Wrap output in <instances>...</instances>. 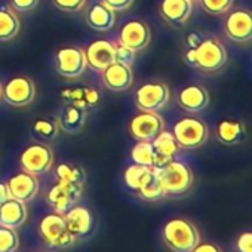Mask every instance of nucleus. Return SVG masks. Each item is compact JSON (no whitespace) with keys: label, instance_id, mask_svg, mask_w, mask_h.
<instances>
[{"label":"nucleus","instance_id":"34","mask_svg":"<svg viewBox=\"0 0 252 252\" xmlns=\"http://www.w3.org/2000/svg\"><path fill=\"white\" fill-rule=\"evenodd\" d=\"M114 61L125 65H132V63L135 61V51L120 43L114 45Z\"/></svg>","mask_w":252,"mask_h":252},{"label":"nucleus","instance_id":"18","mask_svg":"<svg viewBox=\"0 0 252 252\" xmlns=\"http://www.w3.org/2000/svg\"><path fill=\"white\" fill-rule=\"evenodd\" d=\"M88 65L95 71H102L114 63V45L108 40H95L85 51Z\"/></svg>","mask_w":252,"mask_h":252},{"label":"nucleus","instance_id":"1","mask_svg":"<svg viewBox=\"0 0 252 252\" xmlns=\"http://www.w3.org/2000/svg\"><path fill=\"white\" fill-rule=\"evenodd\" d=\"M184 60L190 67H196L206 73L218 71L227 61L224 45L215 37H205L196 49H187Z\"/></svg>","mask_w":252,"mask_h":252},{"label":"nucleus","instance_id":"22","mask_svg":"<svg viewBox=\"0 0 252 252\" xmlns=\"http://www.w3.org/2000/svg\"><path fill=\"white\" fill-rule=\"evenodd\" d=\"M248 137L246 126L243 122L224 119L217 125V138L224 146H239Z\"/></svg>","mask_w":252,"mask_h":252},{"label":"nucleus","instance_id":"43","mask_svg":"<svg viewBox=\"0 0 252 252\" xmlns=\"http://www.w3.org/2000/svg\"><path fill=\"white\" fill-rule=\"evenodd\" d=\"M30 252H39V251H30Z\"/></svg>","mask_w":252,"mask_h":252},{"label":"nucleus","instance_id":"16","mask_svg":"<svg viewBox=\"0 0 252 252\" xmlns=\"http://www.w3.org/2000/svg\"><path fill=\"white\" fill-rule=\"evenodd\" d=\"M63 215H64L65 225L68 231L74 236V239L83 237L91 233L92 225H94V217H92V212L86 206L74 205L68 211H65Z\"/></svg>","mask_w":252,"mask_h":252},{"label":"nucleus","instance_id":"15","mask_svg":"<svg viewBox=\"0 0 252 252\" xmlns=\"http://www.w3.org/2000/svg\"><path fill=\"white\" fill-rule=\"evenodd\" d=\"M102 83L107 89L113 92H123L128 91L132 86L134 74L131 65H125L120 63H111L101 71Z\"/></svg>","mask_w":252,"mask_h":252},{"label":"nucleus","instance_id":"24","mask_svg":"<svg viewBox=\"0 0 252 252\" xmlns=\"http://www.w3.org/2000/svg\"><path fill=\"white\" fill-rule=\"evenodd\" d=\"M26 220H27L26 203L9 197L6 202L0 205V225L17 230L26 222Z\"/></svg>","mask_w":252,"mask_h":252},{"label":"nucleus","instance_id":"12","mask_svg":"<svg viewBox=\"0 0 252 252\" xmlns=\"http://www.w3.org/2000/svg\"><path fill=\"white\" fill-rule=\"evenodd\" d=\"M150 37H152L150 27L146 21L131 20L120 29L119 43L138 52V51H143L149 46Z\"/></svg>","mask_w":252,"mask_h":252},{"label":"nucleus","instance_id":"36","mask_svg":"<svg viewBox=\"0 0 252 252\" xmlns=\"http://www.w3.org/2000/svg\"><path fill=\"white\" fill-rule=\"evenodd\" d=\"M11 3L15 11L29 12V11H33L39 5V0H11Z\"/></svg>","mask_w":252,"mask_h":252},{"label":"nucleus","instance_id":"28","mask_svg":"<svg viewBox=\"0 0 252 252\" xmlns=\"http://www.w3.org/2000/svg\"><path fill=\"white\" fill-rule=\"evenodd\" d=\"M58 123L49 119H36L32 125V135L39 143H49L58 135Z\"/></svg>","mask_w":252,"mask_h":252},{"label":"nucleus","instance_id":"25","mask_svg":"<svg viewBox=\"0 0 252 252\" xmlns=\"http://www.w3.org/2000/svg\"><path fill=\"white\" fill-rule=\"evenodd\" d=\"M86 122V110L77 105L67 104L58 116V128L65 134L73 135L80 132Z\"/></svg>","mask_w":252,"mask_h":252},{"label":"nucleus","instance_id":"33","mask_svg":"<svg viewBox=\"0 0 252 252\" xmlns=\"http://www.w3.org/2000/svg\"><path fill=\"white\" fill-rule=\"evenodd\" d=\"M200 5L211 15H222L230 11L233 0H200Z\"/></svg>","mask_w":252,"mask_h":252},{"label":"nucleus","instance_id":"4","mask_svg":"<svg viewBox=\"0 0 252 252\" xmlns=\"http://www.w3.org/2000/svg\"><path fill=\"white\" fill-rule=\"evenodd\" d=\"M39 234L48 248L57 251L71 248L76 240L65 225L64 215L60 212H51L42 218L39 222Z\"/></svg>","mask_w":252,"mask_h":252},{"label":"nucleus","instance_id":"2","mask_svg":"<svg viewBox=\"0 0 252 252\" xmlns=\"http://www.w3.org/2000/svg\"><path fill=\"white\" fill-rule=\"evenodd\" d=\"M162 239L174 252H191L200 242V234L191 221L177 217L165 222L162 227Z\"/></svg>","mask_w":252,"mask_h":252},{"label":"nucleus","instance_id":"27","mask_svg":"<svg viewBox=\"0 0 252 252\" xmlns=\"http://www.w3.org/2000/svg\"><path fill=\"white\" fill-rule=\"evenodd\" d=\"M21 23L14 11L6 6L0 8V42H9L20 33Z\"/></svg>","mask_w":252,"mask_h":252},{"label":"nucleus","instance_id":"39","mask_svg":"<svg viewBox=\"0 0 252 252\" xmlns=\"http://www.w3.org/2000/svg\"><path fill=\"white\" fill-rule=\"evenodd\" d=\"M203 39L205 37L199 32H190L187 34V37H186V46H187V49H196Z\"/></svg>","mask_w":252,"mask_h":252},{"label":"nucleus","instance_id":"40","mask_svg":"<svg viewBox=\"0 0 252 252\" xmlns=\"http://www.w3.org/2000/svg\"><path fill=\"white\" fill-rule=\"evenodd\" d=\"M191 252H222V251L217 245H214V243H209V242L200 243L199 242Z\"/></svg>","mask_w":252,"mask_h":252},{"label":"nucleus","instance_id":"30","mask_svg":"<svg viewBox=\"0 0 252 252\" xmlns=\"http://www.w3.org/2000/svg\"><path fill=\"white\" fill-rule=\"evenodd\" d=\"M138 197L144 202H158V200H162L166 193H165V189L156 174V171L153 169V175L150 177V180L137 191Z\"/></svg>","mask_w":252,"mask_h":252},{"label":"nucleus","instance_id":"9","mask_svg":"<svg viewBox=\"0 0 252 252\" xmlns=\"http://www.w3.org/2000/svg\"><path fill=\"white\" fill-rule=\"evenodd\" d=\"M165 129V120L156 111H141L129 122V132L137 141H152Z\"/></svg>","mask_w":252,"mask_h":252},{"label":"nucleus","instance_id":"29","mask_svg":"<svg viewBox=\"0 0 252 252\" xmlns=\"http://www.w3.org/2000/svg\"><path fill=\"white\" fill-rule=\"evenodd\" d=\"M55 177H57L58 181L71 183V184H80V186H83L85 178H86L85 171L80 166L68 163V162H61L60 165H57Z\"/></svg>","mask_w":252,"mask_h":252},{"label":"nucleus","instance_id":"3","mask_svg":"<svg viewBox=\"0 0 252 252\" xmlns=\"http://www.w3.org/2000/svg\"><path fill=\"white\" fill-rule=\"evenodd\" d=\"M165 189L166 196H183L186 194L193 183H194V175L190 166L184 162L178 160H171L165 163L160 168H153Z\"/></svg>","mask_w":252,"mask_h":252},{"label":"nucleus","instance_id":"35","mask_svg":"<svg viewBox=\"0 0 252 252\" xmlns=\"http://www.w3.org/2000/svg\"><path fill=\"white\" fill-rule=\"evenodd\" d=\"M54 5L67 14H77L83 9L86 0H52Z\"/></svg>","mask_w":252,"mask_h":252},{"label":"nucleus","instance_id":"7","mask_svg":"<svg viewBox=\"0 0 252 252\" xmlns=\"http://www.w3.org/2000/svg\"><path fill=\"white\" fill-rule=\"evenodd\" d=\"M171 96L169 88L162 82H152L141 85L135 92V105L141 111L159 113L168 104Z\"/></svg>","mask_w":252,"mask_h":252},{"label":"nucleus","instance_id":"14","mask_svg":"<svg viewBox=\"0 0 252 252\" xmlns=\"http://www.w3.org/2000/svg\"><path fill=\"white\" fill-rule=\"evenodd\" d=\"M6 187H8L11 199L27 203L36 197V194L39 191V181H37L36 175L23 171V172L12 175L8 180Z\"/></svg>","mask_w":252,"mask_h":252},{"label":"nucleus","instance_id":"8","mask_svg":"<svg viewBox=\"0 0 252 252\" xmlns=\"http://www.w3.org/2000/svg\"><path fill=\"white\" fill-rule=\"evenodd\" d=\"M55 67L61 77L70 80L77 79L85 73L88 67L86 54L80 48H61L55 54Z\"/></svg>","mask_w":252,"mask_h":252},{"label":"nucleus","instance_id":"23","mask_svg":"<svg viewBox=\"0 0 252 252\" xmlns=\"http://www.w3.org/2000/svg\"><path fill=\"white\" fill-rule=\"evenodd\" d=\"M86 23L95 32H108L114 27L116 14L104 2H96L88 9Z\"/></svg>","mask_w":252,"mask_h":252},{"label":"nucleus","instance_id":"21","mask_svg":"<svg viewBox=\"0 0 252 252\" xmlns=\"http://www.w3.org/2000/svg\"><path fill=\"white\" fill-rule=\"evenodd\" d=\"M152 146H153V150H155V165H153V168H160L165 163L171 162L174 159V156L180 150V146L175 141L172 132H168L165 129L155 140H152Z\"/></svg>","mask_w":252,"mask_h":252},{"label":"nucleus","instance_id":"38","mask_svg":"<svg viewBox=\"0 0 252 252\" xmlns=\"http://www.w3.org/2000/svg\"><path fill=\"white\" fill-rule=\"evenodd\" d=\"M104 3L114 12H120V11H126L128 8H131L134 0H104Z\"/></svg>","mask_w":252,"mask_h":252},{"label":"nucleus","instance_id":"19","mask_svg":"<svg viewBox=\"0 0 252 252\" xmlns=\"http://www.w3.org/2000/svg\"><path fill=\"white\" fill-rule=\"evenodd\" d=\"M178 104L189 113H199L209 104V92L202 85H189L178 94Z\"/></svg>","mask_w":252,"mask_h":252},{"label":"nucleus","instance_id":"11","mask_svg":"<svg viewBox=\"0 0 252 252\" xmlns=\"http://www.w3.org/2000/svg\"><path fill=\"white\" fill-rule=\"evenodd\" d=\"M82 189L83 186L80 184L58 181L54 187L49 189L46 194V200L55 212L64 214L65 211H68L71 206L77 203V200L82 196Z\"/></svg>","mask_w":252,"mask_h":252},{"label":"nucleus","instance_id":"31","mask_svg":"<svg viewBox=\"0 0 252 252\" xmlns=\"http://www.w3.org/2000/svg\"><path fill=\"white\" fill-rule=\"evenodd\" d=\"M131 159L137 165L153 168L155 165V150L152 141H138L131 150Z\"/></svg>","mask_w":252,"mask_h":252},{"label":"nucleus","instance_id":"26","mask_svg":"<svg viewBox=\"0 0 252 252\" xmlns=\"http://www.w3.org/2000/svg\"><path fill=\"white\" fill-rule=\"evenodd\" d=\"M152 175H153V168L134 163V165H131V166H128L125 169L123 181H125L126 187L137 193L150 180Z\"/></svg>","mask_w":252,"mask_h":252},{"label":"nucleus","instance_id":"20","mask_svg":"<svg viewBox=\"0 0 252 252\" xmlns=\"http://www.w3.org/2000/svg\"><path fill=\"white\" fill-rule=\"evenodd\" d=\"M61 98L65 104L77 105L80 108H94L101 99V94L91 86H73L61 91Z\"/></svg>","mask_w":252,"mask_h":252},{"label":"nucleus","instance_id":"42","mask_svg":"<svg viewBox=\"0 0 252 252\" xmlns=\"http://www.w3.org/2000/svg\"><path fill=\"white\" fill-rule=\"evenodd\" d=\"M0 96H2V86H0Z\"/></svg>","mask_w":252,"mask_h":252},{"label":"nucleus","instance_id":"13","mask_svg":"<svg viewBox=\"0 0 252 252\" xmlns=\"http://www.w3.org/2000/svg\"><path fill=\"white\" fill-rule=\"evenodd\" d=\"M224 30L230 40L236 43H248L252 37V18L248 11L237 9L227 15Z\"/></svg>","mask_w":252,"mask_h":252},{"label":"nucleus","instance_id":"32","mask_svg":"<svg viewBox=\"0 0 252 252\" xmlns=\"http://www.w3.org/2000/svg\"><path fill=\"white\" fill-rule=\"evenodd\" d=\"M20 237L15 228L0 225V252H17Z\"/></svg>","mask_w":252,"mask_h":252},{"label":"nucleus","instance_id":"17","mask_svg":"<svg viewBox=\"0 0 252 252\" xmlns=\"http://www.w3.org/2000/svg\"><path fill=\"white\" fill-rule=\"evenodd\" d=\"M191 9L193 5L190 0H162L159 5L162 18L174 27H183L190 18Z\"/></svg>","mask_w":252,"mask_h":252},{"label":"nucleus","instance_id":"44","mask_svg":"<svg viewBox=\"0 0 252 252\" xmlns=\"http://www.w3.org/2000/svg\"><path fill=\"white\" fill-rule=\"evenodd\" d=\"M190 2H194V0H190Z\"/></svg>","mask_w":252,"mask_h":252},{"label":"nucleus","instance_id":"10","mask_svg":"<svg viewBox=\"0 0 252 252\" xmlns=\"http://www.w3.org/2000/svg\"><path fill=\"white\" fill-rule=\"evenodd\" d=\"M3 99L14 107H26L36 96V86L30 77L15 76L9 79L2 89Z\"/></svg>","mask_w":252,"mask_h":252},{"label":"nucleus","instance_id":"6","mask_svg":"<svg viewBox=\"0 0 252 252\" xmlns=\"http://www.w3.org/2000/svg\"><path fill=\"white\" fill-rule=\"evenodd\" d=\"M20 166L33 175H43L54 166V150L43 143H36L23 150L20 155Z\"/></svg>","mask_w":252,"mask_h":252},{"label":"nucleus","instance_id":"5","mask_svg":"<svg viewBox=\"0 0 252 252\" xmlns=\"http://www.w3.org/2000/svg\"><path fill=\"white\" fill-rule=\"evenodd\" d=\"M172 135L181 149H199L209 137L208 126L203 120L197 117H183L180 119L172 129Z\"/></svg>","mask_w":252,"mask_h":252},{"label":"nucleus","instance_id":"41","mask_svg":"<svg viewBox=\"0 0 252 252\" xmlns=\"http://www.w3.org/2000/svg\"><path fill=\"white\" fill-rule=\"evenodd\" d=\"M9 199V191L5 183H0V205Z\"/></svg>","mask_w":252,"mask_h":252},{"label":"nucleus","instance_id":"37","mask_svg":"<svg viewBox=\"0 0 252 252\" xmlns=\"http://www.w3.org/2000/svg\"><path fill=\"white\" fill-rule=\"evenodd\" d=\"M239 252H252V234L249 231H245L239 236L236 242Z\"/></svg>","mask_w":252,"mask_h":252}]
</instances>
